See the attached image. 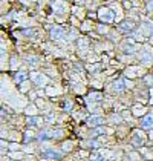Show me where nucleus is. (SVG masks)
<instances>
[{
	"mask_svg": "<svg viewBox=\"0 0 153 161\" xmlns=\"http://www.w3.org/2000/svg\"><path fill=\"white\" fill-rule=\"evenodd\" d=\"M60 157H61L60 152L54 150V149H44V150L41 152V158H43V160H57Z\"/></svg>",
	"mask_w": 153,
	"mask_h": 161,
	"instance_id": "nucleus-1",
	"label": "nucleus"
},
{
	"mask_svg": "<svg viewBox=\"0 0 153 161\" xmlns=\"http://www.w3.org/2000/svg\"><path fill=\"white\" fill-rule=\"evenodd\" d=\"M100 18H101L103 22H114V18H115L114 11H112V9H107V8L101 9V11H100Z\"/></svg>",
	"mask_w": 153,
	"mask_h": 161,
	"instance_id": "nucleus-2",
	"label": "nucleus"
},
{
	"mask_svg": "<svg viewBox=\"0 0 153 161\" xmlns=\"http://www.w3.org/2000/svg\"><path fill=\"white\" fill-rule=\"evenodd\" d=\"M141 126H142L144 129L152 127V126H153V115H146V117L141 120Z\"/></svg>",
	"mask_w": 153,
	"mask_h": 161,
	"instance_id": "nucleus-3",
	"label": "nucleus"
},
{
	"mask_svg": "<svg viewBox=\"0 0 153 161\" xmlns=\"http://www.w3.org/2000/svg\"><path fill=\"white\" fill-rule=\"evenodd\" d=\"M61 36H63V29H61L60 26H54V28L51 29V37H52V38H60Z\"/></svg>",
	"mask_w": 153,
	"mask_h": 161,
	"instance_id": "nucleus-4",
	"label": "nucleus"
},
{
	"mask_svg": "<svg viewBox=\"0 0 153 161\" xmlns=\"http://www.w3.org/2000/svg\"><path fill=\"white\" fill-rule=\"evenodd\" d=\"M87 123L90 126H98V124H101L103 123V118L101 117H98V115H94V117H90L89 120H87Z\"/></svg>",
	"mask_w": 153,
	"mask_h": 161,
	"instance_id": "nucleus-5",
	"label": "nucleus"
},
{
	"mask_svg": "<svg viewBox=\"0 0 153 161\" xmlns=\"http://www.w3.org/2000/svg\"><path fill=\"white\" fill-rule=\"evenodd\" d=\"M126 28H127V29H133V28H135V23H133V22H129V20H126L124 23H121V25H119V29H126Z\"/></svg>",
	"mask_w": 153,
	"mask_h": 161,
	"instance_id": "nucleus-6",
	"label": "nucleus"
},
{
	"mask_svg": "<svg viewBox=\"0 0 153 161\" xmlns=\"http://www.w3.org/2000/svg\"><path fill=\"white\" fill-rule=\"evenodd\" d=\"M114 89L118 90V92L124 89V80H118V81H115L114 83Z\"/></svg>",
	"mask_w": 153,
	"mask_h": 161,
	"instance_id": "nucleus-7",
	"label": "nucleus"
},
{
	"mask_svg": "<svg viewBox=\"0 0 153 161\" xmlns=\"http://www.w3.org/2000/svg\"><path fill=\"white\" fill-rule=\"evenodd\" d=\"M150 57H152V52L142 51V52H141V57H139V58H141L142 61H150Z\"/></svg>",
	"mask_w": 153,
	"mask_h": 161,
	"instance_id": "nucleus-8",
	"label": "nucleus"
},
{
	"mask_svg": "<svg viewBox=\"0 0 153 161\" xmlns=\"http://www.w3.org/2000/svg\"><path fill=\"white\" fill-rule=\"evenodd\" d=\"M25 78H26V74H25V72H20V74H17V75H16V80H17V83H21Z\"/></svg>",
	"mask_w": 153,
	"mask_h": 161,
	"instance_id": "nucleus-9",
	"label": "nucleus"
},
{
	"mask_svg": "<svg viewBox=\"0 0 153 161\" xmlns=\"http://www.w3.org/2000/svg\"><path fill=\"white\" fill-rule=\"evenodd\" d=\"M103 160V155H100V154H92V157H90V161H101Z\"/></svg>",
	"mask_w": 153,
	"mask_h": 161,
	"instance_id": "nucleus-10",
	"label": "nucleus"
}]
</instances>
